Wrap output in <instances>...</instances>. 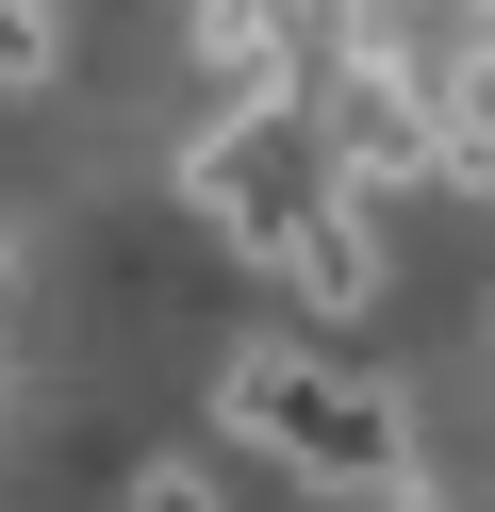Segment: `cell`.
<instances>
[{
  "mask_svg": "<svg viewBox=\"0 0 495 512\" xmlns=\"http://www.w3.org/2000/svg\"><path fill=\"white\" fill-rule=\"evenodd\" d=\"M215 413L264 446V463H297L314 496H347V512H429V446H413V413H396V380H347V364H314L297 331H248L215 364Z\"/></svg>",
  "mask_w": 495,
  "mask_h": 512,
  "instance_id": "obj_1",
  "label": "cell"
},
{
  "mask_svg": "<svg viewBox=\"0 0 495 512\" xmlns=\"http://www.w3.org/2000/svg\"><path fill=\"white\" fill-rule=\"evenodd\" d=\"M264 281H281L297 314H330V331H347V314H380V215H363L347 182H330V199L281 232V265H264Z\"/></svg>",
  "mask_w": 495,
  "mask_h": 512,
  "instance_id": "obj_2",
  "label": "cell"
},
{
  "mask_svg": "<svg viewBox=\"0 0 495 512\" xmlns=\"http://www.w3.org/2000/svg\"><path fill=\"white\" fill-rule=\"evenodd\" d=\"M429 116H446V199H495V17L429 50Z\"/></svg>",
  "mask_w": 495,
  "mask_h": 512,
  "instance_id": "obj_3",
  "label": "cell"
},
{
  "mask_svg": "<svg viewBox=\"0 0 495 512\" xmlns=\"http://www.w3.org/2000/svg\"><path fill=\"white\" fill-rule=\"evenodd\" d=\"M66 83V0H0V100Z\"/></svg>",
  "mask_w": 495,
  "mask_h": 512,
  "instance_id": "obj_4",
  "label": "cell"
},
{
  "mask_svg": "<svg viewBox=\"0 0 495 512\" xmlns=\"http://www.w3.org/2000/svg\"><path fill=\"white\" fill-rule=\"evenodd\" d=\"M132 512H215V479H198V463H149V479H132Z\"/></svg>",
  "mask_w": 495,
  "mask_h": 512,
  "instance_id": "obj_5",
  "label": "cell"
},
{
  "mask_svg": "<svg viewBox=\"0 0 495 512\" xmlns=\"http://www.w3.org/2000/svg\"><path fill=\"white\" fill-rule=\"evenodd\" d=\"M479 17H495V0H479Z\"/></svg>",
  "mask_w": 495,
  "mask_h": 512,
  "instance_id": "obj_6",
  "label": "cell"
}]
</instances>
